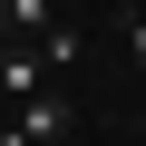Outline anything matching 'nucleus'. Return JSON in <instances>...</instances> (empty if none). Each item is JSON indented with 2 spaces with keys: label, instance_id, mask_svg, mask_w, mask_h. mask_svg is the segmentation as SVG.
Masks as SVG:
<instances>
[{
  "label": "nucleus",
  "instance_id": "39448f33",
  "mask_svg": "<svg viewBox=\"0 0 146 146\" xmlns=\"http://www.w3.org/2000/svg\"><path fill=\"white\" fill-rule=\"evenodd\" d=\"M127 58L146 68V20H136V10H127Z\"/></svg>",
  "mask_w": 146,
  "mask_h": 146
},
{
  "label": "nucleus",
  "instance_id": "f257e3e1",
  "mask_svg": "<svg viewBox=\"0 0 146 146\" xmlns=\"http://www.w3.org/2000/svg\"><path fill=\"white\" fill-rule=\"evenodd\" d=\"M68 117H78V107H68L58 88H29V98H10V136H29V146H58V136H68Z\"/></svg>",
  "mask_w": 146,
  "mask_h": 146
},
{
  "label": "nucleus",
  "instance_id": "423d86ee",
  "mask_svg": "<svg viewBox=\"0 0 146 146\" xmlns=\"http://www.w3.org/2000/svg\"><path fill=\"white\" fill-rule=\"evenodd\" d=\"M0 146H29V136H10V127H0Z\"/></svg>",
  "mask_w": 146,
  "mask_h": 146
},
{
  "label": "nucleus",
  "instance_id": "f03ea898",
  "mask_svg": "<svg viewBox=\"0 0 146 146\" xmlns=\"http://www.w3.org/2000/svg\"><path fill=\"white\" fill-rule=\"evenodd\" d=\"M49 78V68H39V49H10V39H0V88H10V98H29Z\"/></svg>",
  "mask_w": 146,
  "mask_h": 146
},
{
  "label": "nucleus",
  "instance_id": "7ed1b4c3",
  "mask_svg": "<svg viewBox=\"0 0 146 146\" xmlns=\"http://www.w3.org/2000/svg\"><path fill=\"white\" fill-rule=\"evenodd\" d=\"M0 29H20V39H39V29H49V0H0Z\"/></svg>",
  "mask_w": 146,
  "mask_h": 146
},
{
  "label": "nucleus",
  "instance_id": "20e7f679",
  "mask_svg": "<svg viewBox=\"0 0 146 146\" xmlns=\"http://www.w3.org/2000/svg\"><path fill=\"white\" fill-rule=\"evenodd\" d=\"M68 58H78V29L49 20V29H39V68H68Z\"/></svg>",
  "mask_w": 146,
  "mask_h": 146
}]
</instances>
